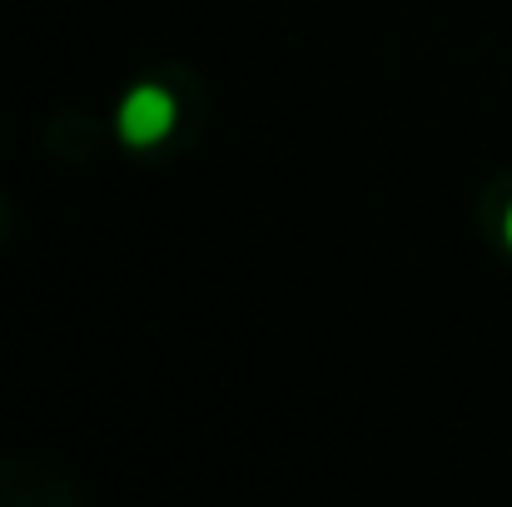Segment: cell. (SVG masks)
Returning a JSON list of instances; mask_svg holds the SVG:
<instances>
[{"label":"cell","mask_w":512,"mask_h":507,"mask_svg":"<svg viewBox=\"0 0 512 507\" xmlns=\"http://www.w3.org/2000/svg\"><path fill=\"white\" fill-rule=\"evenodd\" d=\"M174 130V95H165L160 85H140L125 95L120 105V135L130 145H160Z\"/></svg>","instance_id":"cell-1"},{"label":"cell","mask_w":512,"mask_h":507,"mask_svg":"<svg viewBox=\"0 0 512 507\" xmlns=\"http://www.w3.org/2000/svg\"><path fill=\"white\" fill-rule=\"evenodd\" d=\"M508 244H512V209H508Z\"/></svg>","instance_id":"cell-2"}]
</instances>
